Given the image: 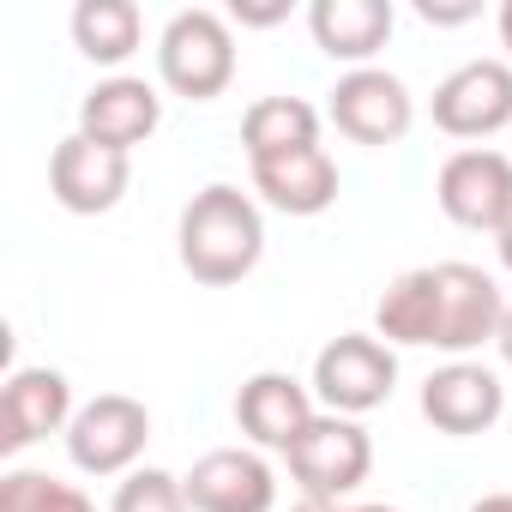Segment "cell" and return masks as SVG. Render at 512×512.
Returning <instances> with one entry per match:
<instances>
[{
    "mask_svg": "<svg viewBox=\"0 0 512 512\" xmlns=\"http://www.w3.org/2000/svg\"><path fill=\"white\" fill-rule=\"evenodd\" d=\"M109 512H193V506H187V488H181V476H169V470L145 464V470L121 476V488H115Z\"/></svg>",
    "mask_w": 512,
    "mask_h": 512,
    "instance_id": "7402d4cb",
    "label": "cell"
},
{
    "mask_svg": "<svg viewBox=\"0 0 512 512\" xmlns=\"http://www.w3.org/2000/svg\"><path fill=\"white\" fill-rule=\"evenodd\" d=\"M470 512H512V494H482Z\"/></svg>",
    "mask_w": 512,
    "mask_h": 512,
    "instance_id": "4316f807",
    "label": "cell"
},
{
    "mask_svg": "<svg viewBox=\"0 0 512 512\" xmlns=\"http://www.w3.org/2000/svg\"><path fill=\"white\" fill-rule=\"evenodd\" d=\"M434 199L440 211L458 223V229H488L500 235V223L512 217V157L494 151V145H464L440 163V181H434Z\"/></svg>",
    "mask_w": 512,
    "mask_h": 512,
    "instance_id": "9c48e42d",
    "label": "cell"
},
{
    "mask_svg": "<svg viewBox=\"0 0 512 512\" xmlns=\"http://www.w3.org/2000/svg\"><path fill=\"white\" fill-rule=\"evenodd\" d=\"M326 97H332V103H326L332 127H338L344 139H356V145H398V139L416 127V97H410V85H404L398 73H386V67H356V73H344Z\"/></svg>",
    "mask_w": 512,
    "mask_h": 512,
    "instance_id": "ba28073f",
    "label": "cell"
},
{
    "mask_svg": "<svg viewBox=\"0 0 512 512\" xmlns=\"http://www.w3.org/2000/svg\"><path fill=\"white\" fill-rule=\"evenodd\" d=\"M73 386L61 368H13L7 386H0V452H25L49 434L73 428Z\"/></svg>",
    "mask_w": 512,
    "mask_h": 512,
    "instance_id": "7c38bea8",
    "label": "cell"
},
{
    "mask_svg": "<svg viewBox=\"0 0 512 512\" xmlns=\"http://www.w3.org/2000/svg\"><path fill=\"white\" fill-rule=\"evenodd\" d=\"M344 512H398V506H344Z\"/></svg>",
    "mask_w": 512,
    "mask_h": 512,
    "instance_id": "f546056e",
    "label": "cell"
},
{
    "mask_svg": "<svg viewBox=\"0 0 512 512\" xmlns=\"http://www.w3.org/2000/svg\"><path fill=\"white\" fill-rule=\"evenodd\" d=\"M0 512H97L79 482H61L49 470H7L0 476Z\"/></svg>",
    "mask_w": 512,
    "mask_h": 512,
    "instance_id": "44dd1931",
    "label": "cell"
},
{
    "mask_svg": "<svg viewBox=\"0 0 512 512\" xmlns=\"http://www.w3.org/2000/svg\"><path fill=\"white\" fill-rule=\"evenodd\" d=\"M500 410H506V386L482 362H446L422 380V416L452 440L488 434L500 422Z\"/></svg>",
    "mask_w": 512,
    "mask_h": 512,
    "instance_id": "5bb4252c",
    "label": "cell"
},
{
    "mask_svg": "<svg viewBox=\"0 0 512 512\" xmlns=\"http://www.w3.org/2000/svg\"><path fill=\"white\" fill-rule=\"evenodd\" d=\"M157 121H163V97H157V85H145L133 73H109L79 97V133L109 151H127V157H133V145H145L157 133Z\"/></svg>",
    "mask_w": 512,
    "mask_h": 512,
    "instance_id": "9a60e30c",
    "label": "cell"
},
{
    "mask_svg": "<svg viewBox=\"0 0 512 512\" xmlns=\"http://www.w3.org/2000/svg\"><path fill=\"white\" fill-rule=\"evenodd\" d=\"M494 253H500V266H506V272H512V217H506V223H500V235H494Z\"/></svg>",
    "mask_w": 512,
    "mask_h": 512,
    "instance_id": "484cf974",
    "label": "cell"
},
{
    "mask_svg": "<svg viewBox=\"0 0 512 512\" xmlns=\"http://www.w3.org/2000/svg\"><path fill=\"white\" fill-rule=\"evenodd\" d=\"M500 320H506V296L482 266L470 260L434 266V350L470 362V350L500 338Z\"/></svg>",
    "mask_w": 512,
    "mask_h": 512,
    "instance_id": "5b68a950",
    "label": "cell"
},
{
    "mask_svg": "<svg viewBox=\"0 0 512 512\" xmlns=\"http://www.w3.org/2000/svg\"><path fill=\"white\" fill-rule=\"evenodd\" d=\"M482 7L476 0H416V19L422 25H470Z\"/></svg>",
    "mask_w": 512,
    "mask_h": 512,
    "instance_id": "cb8c5ba5",
    "label": "cell"
},
{
    "mask_svg": "<svg viewBox=\"0 0 512 512\" xmlns=\"http://www.w3.org/2000/svg\"><path fill=\"white\" fill-rule=\"evenodd\" d=\"M73 43L97 67H121L145 43V13L133 0H79L73 7Z\"/></svg>",
    "mask_w": 512,
    "mask_h": 512,
    "instance_id": "ffe728a7",
    "label": "cell"
},
{
    "mask_svg": "<svg viewBox=\"0 0 512 512\" xmlns=\"http://www.w3.org/2000/svg\"><path fill=\"white\" fill-rule=\"evenodd\" d=\"M284 464H290V476L302 482L308 500H344V494H356V488L368 482V470H374V440H368V428H362L356 416L320 410V416L308 422V434L284 452Z\"/></svg>",
    "mask_w": 512,
    "mask_h": 512,
    "instance_id": "277c9868",
    "label": "cell"
},
{
    "mask_svg": "<svg viewBox=\"0 0 512 512\" xmlns=\"http://www.w3.org/2000/svg\"><path fill=\"white\" fill-rule=\"evenodd\" d=\"M374 338H386L392 350H434V266L386 284V296L374 302Z\"/></svg>",
    "mask_w": 512,
    "mask_h": 512,
    "instance_id": "d6986e66",
    "label": "cell"
},
{
    "mask_svg": "<svg viewBox=\"0 0 512 512\" xmlns=\"http://www.w3.org/2000/svg\"><path fill=\"white\" fill-rule=\"evenodd\" d=\"M320 145V109L308 97H260L247 103L241 115V151L247 163H266V157H290Z\"/></svg>",
    "mask_w": 512,
    "mask_h": 512,
    "instance_id": "ac0fdd59",
    "label": "cell"
},
{
    "mask_svg": "<svg viewBox=\"0 0 512 512\" xmlns=\"http://www.w3.org/2000/svg\"><path fill=\"white\" fill-rule=\"evenodd\" d=\"M314 416H320L314 386H302L296 374H278V368L241 380V392H235V422H241V434H247L253 446H266V452H290V446L308 434Z\"/></svg>",
    "mask_w": 512,
    "mask_h": 512,
    "instance_id": "4fadbf2b",
    "label": "cell"
},
{
    "mask_svg": "<svg viewBox=\"0 0 512 512\" xmlns=\"http://www.w3.org/2000/svg\"><path fill=\"white\" fill-rule=\"evenodd\" d=\"M157 73L187 103L223 97L229 79H235V31H229V19L211 13V7H181L157 37Z\"/></svg>",
    "mask_w": 512,
    "mask_h": 512,
    "instance_id": "7a4b0ae2",
    "label": "cell"
},
{
    "mask_svg": "<svg viewBox=\"0 0 512 512\" xmlns=\"http://www.w3.org/2000/svg\"><path fill=\"white\" fill-rule=\"evenodd\" d=\"M392 0H314L308 7V31H314V49L344 61L350 73L356 67H374V55L392 43Z\"/></svg>",
    "mask_w": 512,
    "mask_h": 512,
    "instance_id": "2e32d148",
    "label": "cell"
},
{
    "mask_svg": "<svg viewBox=\"0 0 512 512\" xmlns=\"http://www.w3.org/2000/svg\"><path fill=\"white\" fill-rule=\"evenodd\" d=\"M127 181H133L127 151H109V145H97V139H85V133H67V139L55 145V157H49V193H55V205L73 211V217H103V211H115L121 193H127Z\"/></svg>",
    "mask_w": 512,
    "mask_h": 512,
    "instance_id": "30bf717a",
    "label": "cell"
},
{
    "mask_svg": "<svg viewBox=\"0 0 512 512\" xmlns=\"http://www.w3.org/2000/svg\"><path fill=\"white\" fill-rule=\"evenodd\" d=\"M253 193L284 217H320L338 205V163L326 157V145L266 157V163H253Z\"/></svg>",
    "mask_w": 512,
    "mask_h": 512,
    "instance_id": "e0dca14e",
    "label": "cell"
},
{
    "mask_svg": "<svg viewBox=\"0 0 512 512\" xmlns=\"http://www.w3.org/2000/svg\"><path fill=\"white\" fill-rule=\"evenodd\" d=\"M175 253L181 272L205 290H229L241 284L266 253V217L253 205V193L211 181L181 205V229H175Z\"/></svg>",
    "mask_w": 512,
    "mask_h": 512,
    "instance_id": "6da1fadb",
    "label": "cell"
},
{
    "mask_svg": "<svg viewBox=\"0 0 512 512\" xmlns=\"http://www.w3.org/2000/svg\"><path fill=\"white\" fill-rule=\"evenodd\" d=\"M428 115L446 139H494L500 127H512V61H464L452 67L434 97H428Z\"/></svg>",
    "mask_w": 512,
    "mask_h": 512,
    "instance_id": "52a82bcc",
    "label": "cell"
},
{
    "mask_svg": "<svg viewBox=\"0 0 512 512\" xmlns=\"http://www.w3.org/2000/svg\"><path fill=\"white\" fill-rule=\"evenodd\" d=\"M290 512H344V506H338V500H308V494H302Z\"/></svg>",
    "mask_w": 512,
    "mask_h": 512,
    "instance_id": "f1b7e54d",
    "label": "cell"
},
{
    "mask_svg": "<svg viewBox=\"0 0 512 512\" xmlns=\"http://www.w3.org/2000/svg\"><path fill=\"white\" fill-rule=\"evenodd\" d=\"M494 25H500V49L512 55V0H506V7H500V19H494Z\"/></svg>",
    "mask_w": 512,
    "mask_h": 512,
    "instance_id": "83f0119b",
    "label": "cell"
},
{
    "mask_svg": "<svg viewBox=\"0 0 512 512\" xmlns=\"http://www.w3.org/2000/svg\"><path fill=\"white\" fill-rule=\"evenodd\" d=\"M151 440V410L127 392H103L91 404H79L73 428H67V458L85 476H133Z\"/></svg>",
    "mask_w": 512,
    "mask_h": 512,
    "instance_id": "8992f818",
    "label": "cell"
},
{
    "mask_svg": "<svg viewBox=\"0 0 512 512\" xmlns=\"http://www.w3.org/2000/svg\"><path fill=\"white\" fill-rule=\"evenodd\" d=\"M181 488L193 512H272L278 506V476L253 446H217L193 458Z\"/></svg>",
    "mask_w": 512,
    "mask_h": 512,
    "instance_id": "8fae6325",
    "label": "cell"
},
{
    "mask_svg": "<svg viewBox=\"0 0 512 512\" xmlns=\"http://www.w3.org/2000/svg\"><path fill=\"white\" fill-rule=\"evenodd\" d=\"M229 19H235V25H253V31H266V25H284V19H290V0H235Z\"/></svg>",
    "mask_w": 512,
    "mask_h": 512,
    "instance_id": "603a6c76",
    "label": "cell"
},
{
    "mask_svg": "<svg viewBox=\"0 0 512 512\" xmlns=\"http://www.w3.org/2000/svg\"><path fill=\"white\" fill-rule=\"evenodd\" d=\"M314 398L332 416H368L392 398L398 386V350L374 332H344L314 356Z\"/></svg>",
    "mask_w": 512,
    "mask_h": 512,
    "instance_id": "3957f363",
    "label": "cell"
},
{
    "mask_svg": "<svg viewBox=\"0 0 512 512\" xmlns=\"http://www.w3.org/2000/svg\"><path fill=\"white\" fill-rule=\"evenodd\" d=\"M494 350H500V362L512 368V302H506V320H500V338H494Z\"/></svg>",
    "mask_w": 512,
    "mask_h": 512,
    "instance_id": "d4e9b609",
    "label": "cell"
}]
</instances>
